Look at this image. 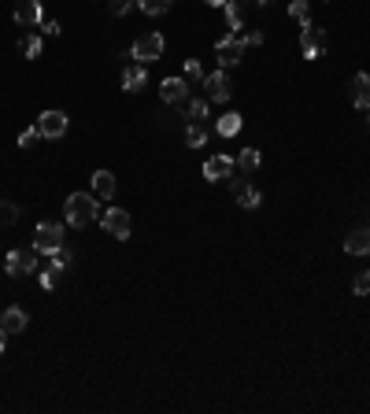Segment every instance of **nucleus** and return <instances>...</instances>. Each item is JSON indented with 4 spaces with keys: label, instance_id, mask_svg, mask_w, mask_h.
Here are the masks:
<instances>
[{
    "label": "nucleus",
    "instance_id": "obj_1",
    "mask_svg": "<svg viewBox=\"0 0 370 414\" xmlns=\"http://www.w3.org/2000/svg\"><path fill=\"white\" fill-rule=\"evenodd\" d=\"M63 211H67V226H75V229H85L89 222H96V218H101L93 192H70L67 204H63Z\"/></svg>",
    "mask_w": 370,
    "mask_h": 414
},
{
    "label": "nucleus",
    "instance_id": "obj_2",
    "mask_svg": "<svg viewBox=\"0 0 370 414\" xmlns=\"http://www.w3.org/2000/svg\"><path fill=\"white\" fill-rule=\"evenodd\" d=\"M38 248H23V252H8L4 255V270L8 278H23V274H38Z\"/></svg>",
    "mask_w": 370,
    "mask_h": 414
},
{
    "label": "nucleus",
    "instance_id": "obj_3",
    "mask_svg": "<svg viewBox=\"0 0 370 414\" xmlns=\"http://www.w3.org/2000/svg\"><path fill=\"white\" fill-rule=\"evenodd\" d=\"M163 49H167V41L159 38V34H141V38L133 41V49H130V60H133V63H144V67H148L152 60L163 56Z\"/></svg>",
    "mask_w": 370,
    "mask_h": 414
},
{
    "label": "nucleus",
    "instance_id": "obj_4",
    "mask_svg": "<svg viewBox=\"0 0 370 414\" xmlns=\"http://www.w3.org/2000/svg\"><path fill=\"white\" fill-rule=\"evenodd\" d=\"M300 49H304V60H319L326 52V30L315 26L311 19L300 23Z\"/></svg>",
    "mask_w": 370,
    "mask_h": 414
},
{
    "label": "nucleus",
    "instance_id": "obj_5",
    "mask_svg": "<svg viewBox=\"0 0 370 414\" xmlns=\"http://www.w3.org/2000/svg\"><path fill=\"white\" fill-rule=\"evenodd\" d=\"M63 229L60 222H38V229H34V248H38L41 255H52V252H60L63 248Z\"/></svg>",
    "mask_w": 370,
    "mask_h": 414
},
{
    "label": "nucleus",
    "instance_id": "obj_6",
    "mask_svg": "<svg viewBox=\"0 0 370 414\" xmlns=\"http://www.w3.org/2000/svg\"><path fill=\"white\" fill-rule=\"evenodd\" d=\"M101 226L107 229V237H115V241H126V237H130V215H126L122 207L101 211Z\"/></svg>",
    "mask_w": 370,
    "mask_h": 414
},
{
    "label": "nucleus",
    "instance_id": "obj_7",
    "mask_svg": "<svg viewBox=\"0 0 370 414\" xmlns=\"http://www.w3.org/2000/svg\"><path fill=\"white\" fill-rule=\"evenodd\" d=\"M215 60H219L222 67H237V63H245V41H241V38L215 41Z\"/></svg>",
    "mask_w": 370,
    "mask_h": 414
},
{
    "label": "nucleus",
    "instance_id": "obj_8",
    "mask_svg": "<svg viewBox=\"0 0 370 414\" xmlns=\"http://www.w3.org/2000/svg\"><path fill=\"white\" fill-rule=\"evenodd\" d=\"M230 189H233V196H237V204L245 211H256L259 204H263V192L248 181V174H245V178H230Z\"/></svg>",
    "mask_w": 370,
    "mask_h": 414
},
{
    "label": "nucleus",
    "instance_id": "obj_9",
    "mask_svg": "<svg viewBox=\"0 0 370 414\" xmlns=\"http://www.w3.org/2000/svg\"><path fill=\"white\" fill-rule=\"evenodd\" d=\"M200 86H204V96H207V100H215V104H226V100H230V93H233V89H230V78H226V70H215V75H204V81H200Z\"/></svg>",
    "mask_w": 370,
    "mask_h": 414
},
{
    "label": "nucleus",
    "instance_id": "obj_10",
    "mask_svg": "<svg viewBox=\"0 0 370 414\" xmlns=\"http://www.w3.org/2000/svg\"><path fill=\"white\" fill-rule=\"evenodd\" d=\"M67 126H70V118L63 115V112H44V115H38V130H41L44 141H60V137L67 133Z\"/></svg>",
    "mask_w": 370,
    "mask_h": 414
},
{
    "label": "nucleus",
    "instance_id": "obj_11",
    "mask_svg": "<svg viewBox=\"0 0 370 414\" xmlns=\"http://www.w3.org/2000/svg\"><path fill=\"white\" fill-rule=\"evenodd\" d=\"M15 23L19 26H38L44 19V8H41V0H15Z\"/></svg>",
    "mask_w": 370,
    "mask_h": 414
},
{
    "label": "nucleus",
    "instance_id": "obj_12",
    "mask_svg": "<svg viewBox=\"0 0 370 414\" xmlns=\"http://www.w3.org/2000/svg\"><path fill=\"white\" fill-rule=\"evenodd\" d=\"M233 167H237V163H233L230 155H215V159L204 163V178L207 181H226V178H233Z\"/></svg>",
    "mask_w": 370,
    "mask_h": 414
},
{
    "label": "nucleus",
    "instance_id": "obj_13",
    "mask_svg": "<svg viewBox=\"0 0 370 414\" xmlns=\"http://www.w3.org/2000/svg\"><path fill=\"white\" fill-rule=\"evenodd\" d=\"M144 86H148V67H144V63H130V67L122 70V89L126 93H141Z\"/></svg>",
    "mask_w": 370,
    "mask_h": 414
},
{
    "label": "nucleus",
    "instance_id": "obj_14",
    "mask_svg": "<svg viewBox=\"0 0 370 414\" xmlns=\"http://www.w3.org/2000/svg\"><path fill=\"white\" fill-rule=\"evenodd\" d=\"M345 252L348 255H370V226H356L345 237Z\"/></svg>",
    "mask_w": 370,
    "mask_h": 414
},
{
    "label": "nucleus",
    "instance_id": "obj_15",
    "mask_svg": "<svg viewBox=\"0 0 370 414\" xmlns=\"http://www.w3.org/2000/svg\"><path fill=\"white\" fill-rule=\"evenodd\" d=\"M352 104H356L359 112H370V75L367 70H359V75L352 78Z\"/></svg>",
    "mask_w": 370,
    "mask_h": 414
},
{
    "label": "nucleus",
    "instance_id": "obj_16",
    "mask_svg": "<svg viewBox=\"0 0 370 414\" xmlns=\"http://www.w3.org/2000/svg\"><path fill=\"white\" fill-rule=\"evenodd\" d=\"M115 192H119V181H115L111 170H96L93 174V196L96 200H111Z\"/></svg>",
    "mask_w": 370,
    "mask_h": 414
},
{
    "label": "nucleus",
    "instance_id": "obj_17",
    "mask_svg": "<svg viewBox=\"0 0 370 414\" xmlns=\"http://www.w3.org/2000/svg\"><path fill=\"white\" fill-rule=\"evenodd\" d=\"M26 326H30V315H26L23 307H8L4 315H0V329H4V333H23Z\"/></svg>",
    "mask_w": 370,
    "mask_h": 414
},
{
    "label": "nucleus",
    "instance_id": "obj_18",
    "mask_svg": "<svg viewBox=\"0 0 370 414\" xmlns=\"http://www.w3.org/2000/svg\"><path fill=\"white\" fill-rule=\"evenodd\" d=\"M185 78H167L163 86H159V96L167 100V104H185Z\"/></svg>",
    "mask_w": 370,
    "mask_h": 414
},
{
    "label": "nucleus",
    "instance_id": "obj_19",
    "mask_svg": "<svg viewBox=\"0 0 370 414\" xmlns=\"http://www.w3.org/2000/svg\"><path fill=\"white\" fill-rule=\"evenodd\" d=\"M207 112H211V100H207V96H196V100H189V104H185V118H189V122H204Z\"/></svg>",
    "mask_w": 370,
    "mask_h": 414
},
{
    "label": "nucleus",
    "instance_id": "obj_20",
    "mask_svg": "<svg viewBox=\"0 0 370 414\" xmlns=\"http://www.w3.org/2000/svg\"><path fill=\"white\" fill-rule=\"evenodd\" d=\"M233 163L241 167V174H256V170H259V163H263V155H259L256 148H241V155H237Z\"/></svg>",
    "mask_w": 370,
    "mask_h": 414
},
{
    "label": "nucleus",
    "instance_id": "obj_21",
    "mask_svg": "<svg viewBox=\"0 0 370 414\" xmlns=\"http://www.w3.org/2000/svg\"><path fill=\"white\" fill-rule=\"evenodd\" d=\"M19 52H23L26 60H38L41 52H44V41L38 38V34H26V38L19 41Z\"/></svg>",
    "mask_w": 370,
    "mask_h": 414
},
{
    "label": "nucleus",
    "instance_id": "obj_22",
    "mask_svg": "<svg viewBox=\"0 0 370 414\" xmlns=\"http://www.w3.org/2000/svg\"><path fill=\"white\" fill-rule=\"evenodd\" d=\"M204 141H207V126L204 122H189L185 126V144L189 148H200Z\"/></svg>",
    "mask_w": 370,
    "mask_h": 414
},
{
    "label": "nucleus",
    "instance_id": "obj_23",
    "mask_svg": "<svg viewBox=\"0 0 370 414\" xmlns=\"http://www.w3.org/2000/svg\"><path fill=\"white\" fill-rule=\"evenodd\" d=\"M137 8L144 15H167L174 8V0H137Z\"/></svg>",
    "mask_w": 370,
    "mask_h": 414
},
{
    "label": "nucleus",
    "instance_id": "obj_24",
    "mask_svg": "<svg viewBox=\"0 0 370 414\" xmlns=\"http://www.w3.org/2000/svg\"><path fill=\"white\" fill-rule=\"evenodd\" d=\"M237 130H241V115L237 112H230V115L219 118V137H233Z\"/></svg>",
    "mask_w": 370,
    "mask_h": 414
},
{
    "label": "nucleus",
    "instance_id": "obj_25",
    "mask_svg": "<svg viewBox=\"0 0 370 414\" xmlns=\"http://www.w3.org/2000/svg\"><path fill=\"white\" fill-rule=\"evenodd\" d=\"M15 218H19V207L12 200H0V226H12Z\"/></svg>",
    "mask_w": 370,
    "mask_h": 414
},
{
    "label": "nucleus",
    "instance_id": "obj_26",
    "mask_svg": "<svg viewBox=\"0 0 370 414\" xmlns=\"http://www.w3.org/2000/svg\"><path fill=\"white\" fill-rule=\"evenodd\" d=\"M226 23H230V30H241V8H237V0H226Z\"/></svg>",
    "mask_w": 370,
    "mask_h": 414
},
{
    "label": "nucleus",
    "instance_id": "obj_27",
    "mask_svg": "<svg viewBox=\"0 0 370 414\" xmlns=\"http://www.w3.org/2000/svg\"><path fill=\"white\" fill-rule=\"evenodd\" d=\"M352 292H356V296H370V270L356 274V281H352Z\"/></svg>",
    "mask_w": 370,
    "mask_h": 414
},
{
    "label": "nucleus",
    "instance_id": "obj_28",
    "mask_svg": "<svg viewBox=\"0 0 370 414\" xmlns=\"http://www.w3.org/2000/svg\"><path fill=\"white\" fill-rule=\"evenodd\" d=\"M185 78H189V81H204V67H200V60H185Z\"/></svg>",
    "mask_w": 370,
    "mask_h": 414
},
{
    "label": "nucleus",
    "instance_id": "obj_29",
    "mask_svg": "<svg viewBox=\"0 0 370 414\" xmlns=\"http://www.w3.org/2000/svg\"><path fill=\"white\" fill-rule=\"evenodd\" d=\"M38 137H41V130H38V122H34L30 130L19 133V148H34V141H38Z\"/></svg>",
    "mask_w": 370,
    "mask_h": 414
},
{
    "label": "nucleus",
    "instance_id": "obj_30",
    "mask_svg": "<svg viewBox=\"0 0 370 414\" xmlns=\"http://www.w3.org/2000/svg\"><path fill=\"white\" fill-rule=\"evenodd\" d=\"M130 8H137V0H111V4H107V12H111V15H126Z\"/></svg>",
    "mask_w": 370,
    "mask_h": 414
},
{
    "label": "nucleus",
    "instance_id": "obj_31",
    "mask_svg": "<svg viewBox=\"0 0 370 414\" xmlns=\"http://www.w3.org/2000/svg\"><path fill=\"white\" fill-rule=\"evenodd\" d=\"M63 270H56V266H49V270H41V289H56V278Z\"/></svg>",
    "mask_w": 370,
    "mask_h": 414
},
{
    "label": "nucleus",
    "instance_id": "obj_32",
    "mask_svg": "<svg viewBox=\"0 0 370 414\" xmlns=\"http://www.w3.org/2000/svg\"><path fill=\"white\" fill-rule=\"evenodd\" d=\"M289 15H293V19H308V0H293V4H289Z\"/></svg>",
    "mask_w": 370,
    "mask_h": 414
},
{
    "label": "nucleus",
    "instance_id": "obj_33",
    "mask_svg": "<svg viewBox=\"0 0 370 414\" xmlns=\"http://www.w3.org/2000/svg\"><path fill=\"white\" fill-rule=\"evenodd\" d=\"M52 266H56V270H67V266H70V252H63V248H60V252H52Z\"/></svg>",
    "mask_w": 370,
    "mask_h": 414
},
{
    "label": "nucleus",
    "instance_id": "obj_34",
    "mask_svg": "<svg viewBox=\"0 0 370 414\" xmlns=\"http://www.w3.org/2000/svg\"><path fill=\"white\" fill-rule=\"evenodd\" d=\"M41 34H49V38H56V34H60V23H56V19H41Z\"/></svg>",
    "mask_w": 370,
    "mask_h": 414
},
{
    "label": "nucleus",
    "instance_id": "obj_35",
    "mask_svg": "<svg viewBox=\"0 0 370 414\" xmlns=\"http://www.w3.org/2000/svg\"><path fill=\"white\" fill-rule=\"evenodd\" d=\"M241 41H245V44H252V49H259V44H263V34H259V30H248Z\"/></svg>",
    "mask_w": 370,
    "mask_h": 414
},
{
    "label": "nucleus",
    "instance_id": "obj_36",
    "mask_svg": "<svg viewBox=\"0 0 370 414\" xmlns=\"http://www.w3.org/2000/svg\"><path fill=\"white\" fill-rule=\"evenodd\" d=\"M204 4H211V8H222V4H226V0H204Z\"/></svg>",
    "mask_w": 370,
    "mask_h": 414
},
{
    "label": "nucleus",
    "instance_id": "obj_37",
    "mask_svg": "<svg viewBox=\"0 0 370 414\" xmlns=\"http://www.w3.org/2000/svg\"><path fill=\"white\" fill-rule=\"evenodd\" d=\"M4 337H8V333H4V329H0V355H4Z\"/></svg>",
    "mask_w": 370,
    "mask_h": 414
},
{
    "label": "nucleus",
    "instance_id": "obj_38",
    "mask_svg": "<svg viewBox=\"0 0 370 414\" xmlns=\"http://www.w3.org/2000/svg\"><path fill=\"white\" fill-rule=\"evenodd\" d=\"M256 4H270V0H256Z\"/></svg>",
    "mask_w": 370,
    "mask_h": 414
}]
</instances>
